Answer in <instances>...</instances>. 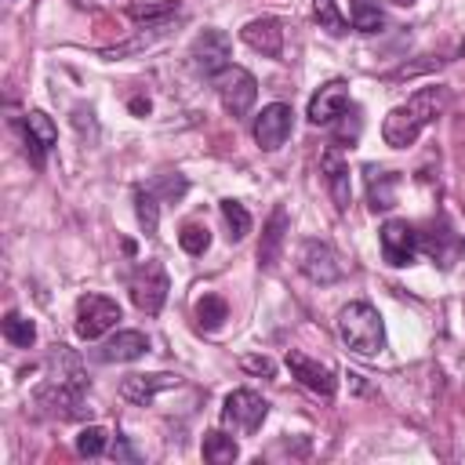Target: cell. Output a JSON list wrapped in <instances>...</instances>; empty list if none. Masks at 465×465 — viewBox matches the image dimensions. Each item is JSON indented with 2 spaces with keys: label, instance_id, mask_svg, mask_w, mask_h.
<instances>
[{
  "label": "cell",
  "instance_id": "4fadbf2b",
  "mask_svg": "<svg viewBox=\"0 0 465 465\" xmlns=\"http://www.w3.org/2000/svg\"><path fill=\"white\" fill-rule=\"evenodd\" d=\"M36 403L54 418H84V389L69 381H47L36 389Z\"/></svg>",
  "mask_w": 465,
  "mask_h": 465
},
{
  "label": "cell",
  "instance_id": "f546056e",
  "mask_svg": "<svg viewBox=\"0 0 465 465\" xmlns=\"http://www.w3.org/2000/svg\"><path fill=\"white\" fill-rule=\"evenodd\" d=\"M240 367H243V371H251V374H265V378H272V374H276V363H272L269 356H243V360H240Z\"/></svg>",
  "mask_w": 465,
  "mask_h": 465
},
{
  "label": "cell",
  "instance_id": "30bf717a",
  "mask_svg": "<svg viewBox=\"0 0 465 465\" xmlns=\"http://www.w3.org/2000/svg\"><path fill=\"white\" fill-rule=\"evenodd\" d=\"M381 254L389 265H411L418 254V229L407 218H389L381 225Z\"/></svg>",
  "mask_w": 465,
  "mask_h": 465
},
{
  "label": "cell",
  "instance_id": "e0dca14e",
  "mask_svg": "<svg viewBox=\"0 0 465 465\" xmlns=\"http://www.w3.org/2000/svg\"><path fill=\"white\" fill-rule=\"evenodd\" d=\"M174 385H178V374H167V371H160V374H127V378L120 381V396H124L127 403L145 407V403L156 400V392L174 389Z\"/></svg>",
  "mask_w": 465,
  "mask_h": 465
},
{
  "label": "cell",
  "instance_id": "8fae6325",
  "mask_svg": "<svg viewBox=\"0 0 465 465\" xmlns=\"http://www.w3.org/2000/svg\"><path fill=\"white\" fill-rule=\"evenodd\" d=\"M287 371H291V378H298L309 392H316V396H334L338 392V378H334V371L327 367V363H320V360H312V356H305V352H287Z\"/></svg>",
  "mask_w": 465,
  "mask_h": 465
},
{
  "label": "cell",
  "instance_id": "5b68a950",
  "mask_svg": "<svg viewBox=\"0 0 465 465\" xmlns=\"http://www.w3.org/2000/svg\"><path fill=\"white\" fill-rule=\"evenodd\" d=\"M291 127H294V109H291L287 102H269V105H262V113L254 116L251 134H254L258 149L276 153V149L291 138Z\"/></svg>",
  "mask_w": 465,
  "mask_h": 465
},
{
  "label": "cell",
  "instance_id": "8992f818",
  "mask_svg": "<svg viewBox=\"0 0 465 465\" xmlns=\"http://www.w3.org/2000/svg\"><path fill=\"white\" fill-rule=\"evenodd\" d=\"M167 291H171V283H167V272H163L160 262H145V265L134 269V276H131V302L145 316H156L163 309Z\"/></svg>",
  "mask_w": 465,
  "mask_h": 465
},
{
  "label": "cell",
  "instance_id": "d6a6232c",
  "mask_svg": "<svg viewBox=\"0 0 465 465\" xmlns=\"http://www.w3.org/2000/svg\"><path fill=\"white\" fill-rule=\"evenodd\" d=\"M131 109H134V113H149V102H142V98H134V102H131Z\"/></svg>",
  "mask_w": 465,
  "mask_h": 465
},
{
  "label": "cell",
  "instance_id": "7402d4cb",
  "mask_svg": "<svg viewBox=\"0 0 465 465\" xmlns=\"http://www.w3.org/2000/svg\"><path fill=\"white\" fill-rule=\"evenodd\" d=\"M134 214H138V225L145 229V236H156V225H160V200L153 189H134Z\"/></svg>",
  "mask_w": 465,
  "mask_h": 465
},
{
  "label": "cell",
  "instance_id": "d4e9b609",
  "mask_svg": "<svg viewBox=\"0 0 465 465\" xmlns=\"http://www.w3.org/2000/svg\"><path fill=\"white\" fill-rule=\"evenodd\" d=\"M4 338H7L11 345H18V349H29V345L36 341V323L25 320L22 312H7V316H4Z\"/></svg>",
  "mask_w": 465,
  "mask_h": 465
},
{
  "label": "cell",
  "instance_id": "e575fe53",
  "mask_svg": "<svg viewBox=\"0 0 465 465\" xmlns=\"http://www.w3.org/2000/svg\"><path fill=\"white\" fill-rule=\"evenodd\" d=\"M396 7H411V4H418V0H392Z\"/></svg>",
  "mask_w": 465,
  "mask_h": 465
},
{
  "label": "cell",
  "instance_id": "9c48e42d",
  "mask_svg": "<svg viewBox=\"0 0 465 465\" xmlns=\"http://www.w3.org/2000/svg\"><path fill=\"white\" fill-rule=\"evenodd\" d=\"M18 124H22L25 153H29V160H33V167H44L47 153H51L54 142H58V127H54V120H51L47 113H40V109H29Z\"/></svg>",
  "mask_w": 465,
  "mask_h": 465
},
{
  "label": "cell",
  "instance_id": "d6986e66",
  "mask_svg": "<svg viewBox=\"0 0 465 465\" xmlns=\"http://www.w3.org/2000/svg\"><path fill=\"white\" fill-rule=\"evenodd\" d=\"M287 211L283 207H276L272 214H269V222H265V229H262V243H258V265L262 269H272L276 265V258H280V247H283V236H287Z\"/></svg>",
  "mask_w": 465,
  "mask_h": 465
},
{
  "label": "cell",
  "instance_id": "603a6c76",
  "mask_svg": "<svg viewBox=\"0 0 465 465\" xmlns=\"http://www.w3.org/2000/svg\"><path fill=\"white\" fill-rule=\"evenodd\" d=\"M225 320H229V305H225L218 294H203V298L196 302V323H200L203 331H218Z\"/></svg>",
  "mask_w": 465,
  "mask_h": 465
},
{
  "label": "cell",
  "instance_id": "7a4b0ae2",
  "mask_svg": "<svg viewBox=\"0 0 465 465\" xmlns=\"http://www.w3.org/2000/svg\"><path fill=\"white\" fill-rule=\"evenodd\" d=\"M334 331H338V341L363 360H374L385 349V320L371 302H349L338 312Z\"/></svg>",
  "mask_w": 465,
  "mask_h": 465
},
{
  "label": "cell",
  "instance_id": "cb8c5ba5",
  "mask_svg": "<svg viewBox=\"0 0 465 465\" xmlns=\"http://www.w3.org/2000/svg\"><path fill=\"white\" fill-rule=\"evenodd\" d=\"M385 25V11L378 7V0H356L352 4V29L356 33H381Z\"/></svg>",
  "mask_w": 465,
  "mask_h": 465
},
{
  "label": "cell",
  "instance_id": "836d02e7",
  "mask_svg": "<svg viewBox=\"0 0 465 465\" xmlns=\"http://www.w3.org/2000/svg\"><path fill=\"white\" fill-rule=\"evenodd\" d=\"M76 7H98V4H105V0H73Z\"/></svg>",
  "mask_w": 465,
  "mask_h": 465
},
{
  "label": "cell",
  "instance_id": "f1b7e54d",
  "mask_svg": "<svg viewBox=\"0 0 465 465\" xmlns=\"http://www.w3.org/2000/svg\"><path fill=\"white\" fill-rule=\"evenodd\" d=\"M178 243H182L185 254H203L211 247V229L200 225V222H185L182 232H178Z\"/></svg>",
  "mask_w": 465,
  "mask_h": 465
},
{
  "label": "cell",
  "instance_id": "6da1fadb",
  "mask_svg": "<svg viewBox=\"0 0 465 465\" xmlns=\"http://www.w3.org/2000/svg\"><path fill=\"white\" fill-rule=\"evenodd\" d=\"M443 109H447V87H440V84L418 87L407 102H400V105L389 109V116H385V124H381L385 145H392V149L414 145L418 134H421L429 124H436V116H440Z\"/></svg>",
  "mask_w": 465,
  "mask_h": 465
},
{
  "label": "cell",
  "instance_id": "4dcf8cb0",
  "mask_svg": "<svg viewBox=\"0 0 465 465\" xmlns=\"http://www.w3.org/2000/svg\"><path fill=\"white\" fill-rule=\"evenodd\" d=\"M156 189H160L163 196H174V200H178V196H182V193H185L189 185H185V178H174V182H171V178H163V182H160Z\"/></svg>",
  "mask_w": 465,
  "mask_h": 465
},
{
  "label": "cell",
  "instance_id": "1f68e13d",
  "mask_svg": "<svg viewBox=\"0 0 465 465\" xmlns=\"http://www.w3.org/2000/svg\"><path fill=\"white\" fill-rule=\"evenodd\" d=\"M113 458H127V461H134V450L127 447L124 436H116V443H113Z\"/></svg>",
  "mask_w": 465,
  "mask_h": 465
},
{
  "label": "cell",
  "instance_id": "7c38bea8",
  "mask_svg": "<svg viewBox=\"0 0 465 465\" xmlns=\"http://www.w3.org/2000/svg\"><path fill=\"white\" fill-rule=\"evenodd\" d=\"M298 269H302L312 283H338V280H341V262H338V254H334L327 243H320V240H305V243H302Z\"/></svg>",
  "mask_w": 465,
  "mask_h": 465
},
{
  "label": "cell",
  "instance_id": "44dd1931",
  "mask_svg": "<svg viewBox=\"0 0 465 465\" xmlns=\"http://www.w3.org/2000/svg\"><path fill=\"white\" fill-rule=\"evenodd\" d=\"M236 454H240V447H236V440L229 436V432H203V461H211V465H229V461H236Z\"/></svg>",
  "mask_w": 465,
  "mask_h": 465
},
{
  "label": "cell",
  "instance_id": "ba28073f",
  "mask_svg": "<svg viewBox=\"0 0 465 465\" xmlns=\"http://www.w3.org/2000/svg\"><path fill=\"white\" fill-rule=\"evenodd\" d=\"M269 414V403L254 392V389H232L222 403V421L240 429V432H254Z\"/></svg>",
  "mask_w": 465,
  "mask_h": 465
},
{
  "label": "cell",
  "instance_id": "d590c367",
  "mask_svg": "<svg viewBox=\"0 0 465 465\" xmlns=\"http://www.w3.org/2000/svg\"><path fill=\"white\" fill-rule=\"evenodd\" d=\"M458 54H461V58H465V40H461V44H458Z\"/></svg>",
  "mask_w": 465,
  "mask_h": 465
},
{
  "label": "cell",
  "instance_id": "3957f363",
  "mask_svg": "<svg viewBox=\"0 0 465 465\" xmlns=\"http://www.w3.org/2000/svg\"><path fill=\"white\" fill-rule=\"evenodd\" d=\"M214 91H218V102L229 116H247L254 98H258V80L243 65H225L214 76Z\"/></svg>",
  "mask_w": 465,
  "mask_h": 465
},
{
  "label": "cell",
  "instance_id": "83f0119b",
  "mask_svg": "<svg viewBox=\"0 0 465 465\" xmlns=\"http://www.w3.org/2000/svg\"><path fill=\"white\" fill-rule=\"evenodd\" d=\"M312 15H316L320 29H327L331 36H341L349 29L345 18H341V11H338V0H312Z\"/></svg>",
  "mask_w": 465,
  "mask_h": 465
},
{
  "label": "cell",
  "instance_id": "ac0fdd59",
  "mask_svg": "<svg viewBox=\"0 0 465 465\" xmlns=\"http://www.w3.org/2000/svg\"><path fill=\"white\" fill-rule=\"evenodd\" d=\"M149 352V338L142 331H116L105 345H102V360L105 363H131V360H142Z\"/></svg>",
  "mask_w": 465,
  "mask_h": 465
},
{
  "label": "cell",
  "instance_id": "5bb4252c",
  "mask_svg": "<svg viewBox=\"0 0 465 465\" xmlns=\"http://www.w3.org/2000/svg\"><path fill=\"white\" fill-rule=\"evenodd\" d=\"M349 105H352V98H349V84L345 80H331V84H323L316 94H312V102H309V120L320 127V124H334V120H341L345 113H349Z\"/></svg>",
  "mask_w": 465,
  "mask_h": 465
},
{
  "label": "cell",
  "instance_id": "2e32d148",
  "mask_svg": "<svg viewBox=\"0 0 465 465\" xmlns=\"http://www.w3.org/2000/svg\"><path fill=\"white\" fill-rule=\"evenodd\" d=\"M320 174H323V182H327V189H331L334 207H338V211H349V203H352V178H349V160L338 153V145H331V149L323 153Z\"/></svg>",
  "mask_w": 465,
  "mask_h": 465
},
{
  "label": "cell",
  "instance_id": "4316f807",
  "mask_svg": "<svg viewBox=\"0 0 465 465\" xmlns=\"http://www.w3.org/2000/svg\"><path fill=\"white\" fill-rule=\"evenodd\" d=\"M105 447H109V432H105L102 425L80 429V436H76V454H80V458H102Z\"/></svg>",
  "mask_w": 465,
  "mask_h": 465
},
{
  "label": "cell",
  "instance_id": "484cf974",
  "mask_svg": "<svg viewBox=\"0 0 465 465\" xmlns=\"http://www.w3.org/2000/svg\"><path fill=\"white\" fill-rule=\"evenodd\" d=\"M222 218L229 225V240H243L251 232V214L240 200H222Z\"/></svg>",
  "mask_w": 465,
  "mask_h": 465
},
{
  "label": "cell",
  "instance_id": "9a60e30c",
  "mask_svg": "<svg viewBox=\"0 0 465 465\" xmlns=\"http://www.w3.org/2000/svg\"><path fill=\"white\" fill-rule=\"evenodd\" d=\"M240 40H243L251 51L265 54V58H280V54H283V25H280V18H269V15L251 18V22L240 29Z\"/></svg>",
  "mask_w": 465,
  "mask_h": 465
},
{
  "label": "cell",
  "instance_id": "52a82bcc",
  "mask_svg": "<svg viewBox=\"0 0 465 465\" xmlns=\"http://www.w3.org/2000/svg\"><path fill=\"white\" fill-rule=\"evenodd\" d=\"M229 54H232V40H229V33H222V29H203V33L193 40V47H189L193 69L203 73V76H211V80H214L225 65H232Z\"/></svg>",
  "mask_w": 465,
  "mask_h": 465
},
{
  "label": "cell",
  "instance_id": "ffe728a7",
  "mask_svg": "<svg viewBox=\"0 0 465 465\" xmlns=\"http://www.w3.org/2000/svg\"><path fill=\"white\" fill-rule=\"evenodd\" d=\"M367 200L374 211H389L396 203V174L381 167H367Z\"/></svg>",
  "mask_w": 465,
  "mask_h": 465
},
{
  "label": "cell",
  "instance_id": "277c9868",
  "mask_svg": "<svg viewBox=\"0 0 465 465\" xmlns=\"http://www.w3.org/2000/svg\"><path fill=\"white\" fill-rule=\"evenodd\" d=\"M116 320H120V305L113 298H105V294H84L76 302V323L73 327H76V338L98 341L102 334H109L116 327Z\"/></svg>",
  "mask_w": 465,
  "mask_h": 465
}]
</instances>
